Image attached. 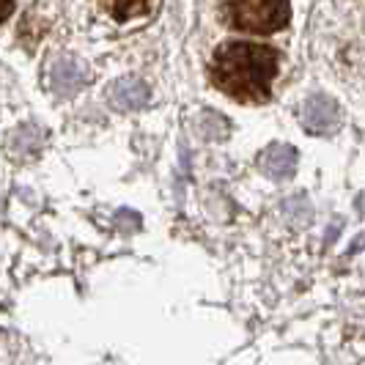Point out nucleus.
<instances>
[{
    "label": "nucleus",
    "mask_w": 365,
    "mask_h": 365,
    "mask_svg": "<svg viewBox=\"0 0 365 365\" xmlns=\"http://www.w3.org/2000/svg\"><path fill=\"white\" fill-rule=\"evenodd\" d=\"M280 74V53L258 41H225L209 63V83L242 105L269 102Z\"/></svg>",
    "instance_id": "obj_1"
},
{
    "label": "nucleus",
    "mask_w": 365,
    "mask_h": 365,
    "mask_svg": "<svg viewBox=\"0 0 365 365\" xmlns=\"http://www.w3.org/2000/svg\"><path fill=\"white\" fill-rule=\"evenodd\" d=\"M220 14L231 31L272 36L289 25L292 3L289 0H222Z\"/></svg>",
    "instance_id": "obj_2"
},
{
    "label": "nucleus",
    "mask_w": 365,
    "mask_h": 365,
    "mask_svg": "<svg viewBox=\"0 0 365 365\" xmlns=\"http://www.w3.org/2000/svg\"><path fill=\"white\" fill-rule=\"evenodd\" d=\"M93 3L105 17H110L118 25L132 22V19H143L157 9V0H93Z\"/></svg>",
    "instance_id": "obj_3"
},
{
    "label": "nucleus",
    "mask_w": 365,
    "mask_h": 365,
    "mask_svg": "<svg viewBox=\"0 0 365 365\" xmlns=\"http://www.w3.org/2000/svg\"><path fill=\"white\" fill-rule=\"evenodd\" d=\"M14 9H17V0H0V22L11 17V14H14Z\"/></svg>",
    "instance_id": "obj_4"
}]
</instances>
